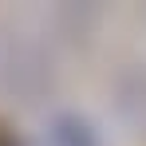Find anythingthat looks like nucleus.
<instances>
[{
	"label": "nucleus",
	"instance_id": "obj_1",
	"mask_svg": "<svg viewBox=\"0 0 146 146\" xmlns=\"http://www.w3.org/2000/svg\"><path fill=\"white\" fill-rule=\"evenodd\" d=\"M0 146H20V142H16V134H12L4 122H0Z\"/></svg>",
	"mask_w": 146,
	"mask_h": 146
}]
</instances>
